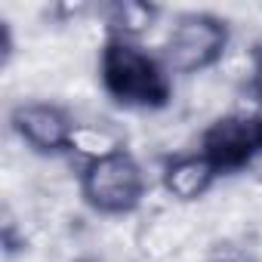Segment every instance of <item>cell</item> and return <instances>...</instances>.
<instances>
[{
  "mask_svg": "<svg viewBox=\"0 0 262 262\" xmlns=\"http://www.w3.org/2000/svg\"><path fill=\"white\" fill-rule=\"evenodd\" d=\"M71 262H102V259H96V256H74Z\"/></svg>",
  "mask_w": 262,
  "mask_h": 262,
  "instance_id": "10",
  "label": "cell"
},
{
  "mask_svg": "<svg viewBox=\"0 0 262 262\" xmlns=\"http://www.w3.org/2000/svg\"><path fill=\"white\" fill-rule=\"evenodd\" d=\"M173 74L164 68L161 56L148 53L142 43L111 37L99 53V83L102 90L129 108L158 111L173 99Z\"/></svg>",
  "mask_w": 262,
  "mask_h": 262,
  "instance_id": "1",
  "label": "cell"
},
{
  "mask_svg": "<svg viewBox=\"0 0 262 262\" xmlns=\"http://www.w3.org/2000/svg\"><path fill=\"white\" fill-rule=\"evenodd\" d=\"M219 167L213 164V158H207L201 148L198 151H188V155H179V158H170L161 164V188L164 194L173 201V204H182V207H194L201 201L210 198L216 179H219Z\"/></svg>",
  "mask_w": 262,
  "mask_h": 262,
  "instance_id": "5",
  "label": "cell"
},
{
  "mask_svg": "<svg viewBox=\"0 0 262 262\" xmlns=\"http://www.w3.org/2000/svg\"><path fill=\"white\" fill-rule=\"evenodd\" d=\"M244 176H247V182H253L256 188H262V142L250 151V158L244 161Z\"/></svg>",
  "mask_w": 262,
  "mask_h": 262,
  "instance_id": "9",
  "label": "cell"
},
{
  "mask_svg": "<svg viewBox=\"0 0 262 262\" xmlns=\"http://www.w3.org/2000/svg\"><path fill=\"white\" fill-rule=\"evenodd\" d=\"M68 158L80 161L83 167L108 161L114 155H123V136L111 120L93 117V114H80L74 117V126L68 133V145H65Z\"/></svg>",
  "mask_w": 262,
  "mask_h": 262,
  "instance_id": "6",
  "label": "cell"
},
{
  "mask_svg": "<svg viewBox=\"0 0 262 262\" xmlns=\"http://www.w3.org/2000/svg\"><path fill=\"white\" fill-rule=\"evenodd\" d=\"M105 28L117 40H133L139 43L145 34H151L161 22V10L151 4H139V0H117V4H105L99 10Z\"/></svg>",
  "mask_w": 262,
  "mask_h": 262,
  "instance_id": "7",
  "label": "cell"
},
{
  "mask_svg": "<svg viewBox=\"0 0 262 262\" xmlns=\"http://www.w3.org/2000/svg\"><path fill=\"white\" fill-rule=\"evenodd\" d=\"M256 47H259V43H247L244 37H231L228 47H225V53L219 56V62H216V68H213V71L219 74V80H222L225 86H231L234 93L256 86V65H259Z\"/></svg>",
  "mask_w": 262,
  "mask_h": 262,
  "instance_id": "8",
  "label": "cell"
},
{
  "mask_svg": "<svg viewBox=\"0 0 262 262\" xmlns=\"http://www.w3.org/2000/svg\"><path fill=\"white\" fill-rule=\"evenodd\" d=\"M80 198L102 216H129L145 201V167L129 151L90 164L80 173Z\"/></svg>",
  "mask_w": 262,
  "mask_h": 262,
  "instance_id": "3",
  "label": "cell"
},
{
  "mask_svg": "<svg viewBox=\"0 0 262 262\" xmlns=\"http://www.w3.org/2000/svg\"><path fill=\"white\" fill-rule=\"evenodd\" d=\"M228 40L231 34H228L225 19L204 13V10H191V13L173 16V25H167L158 56L170 74L191 77V74L216 68Z\"/></svg>",
  "mask_w": 262,
  "mask_h": 262,
  "instance_id": "2",
  "label": "cell"
},
{
  "mask_svg": "<svg viewBox=\"0 0 262 262\" xmlns=\"http://www.w3.org/2000/svg\"><path fill=\"white\" fill-rule=\"evenodd\" d=\"M71 126H74V117L62 102L22 99L10 108V129L34 155H43V158L65 151Z\"/></svg>",
  "mask_w": 262,
  "mask_h": 262,
  "instance_id": "4",
  "label": "cell"
}]
</instances>
